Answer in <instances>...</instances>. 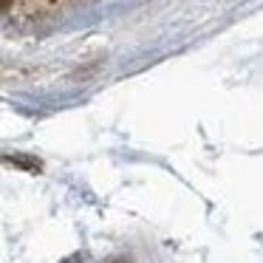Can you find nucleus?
<instances>
[{
  "label": "nucleus",
  "mask_w": 263,
  "mask_h": 263,
  "mask_svg": "<svg viewBox=\"0 0 263 263\" xmlns=\"http://www.w3.org/2000/svg\"><path fill=\"white\" fill-rule=\"evenodd\" d=\"M9 3H12V0H0V9H6Z\"/></svg>",
  "instance_id": "1"
}]
</instances>
